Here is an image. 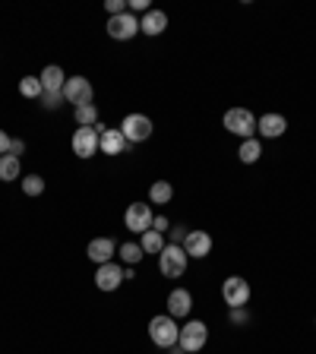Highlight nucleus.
Here are the masks:
<instances>
[{
    "label": "nucleus",
    "instance_id": "obj_1",
    "mask_svg": "<svg viewBox=\"0 0 316 354\" xmlns=\"http://www.w3.org/2000/svg\"><path fill=\"white\" fill-rule=\"evenodd\" d=\"M187 266H190V256L183 253V247H177V244H168L158 253V269H161L165 279H181L183 272H187Z\"/></svg>",
    "mask_w": 316,
    "mask_h": 354
},
{
    "label": "nucleus",
    "instance_id": "obj_2",
    "mask_svg": "<svg viewBox=\"0 0 316 354\" xmlns=\"http://www.w3.org/2000/svg\"><path fill=\"white\" fill-rule=\"evenodd\" d=\"M177 336H181V326L174 323V316H152L149 320V338L158 348H174Z\"/></svg>",
    "mask_w": 316,
    "mask_h": 354
},
{
    "label": "nucleus",
    "instance_id": "obj_3",
    "mask_svg": "<svg viewBox=\"0 0 316 354\" xmlns=\"http://www.w3.org/2000/svg\"><path fill=\"white\" fill-rule=\"evenodd\" d=\"M206 342H209L206 323L190 320V323H183V326H181V336H177V345H181V351L196 354V351H202V348H206Z\"/></svg>",
    "mask_w": 316,
    "mask_h": 354
},
{
    "label": "nucleus",
    "instance_id": "obj_4",
    "mask_svg": "<svg viewBox=\"0 0 316 354\" xmlns=\"http://www.w3.org/2000/svg\"><path fill=\"white\" fill-rule=\"evenodd\" d=\"M225 130L234 133V136H241V140H250L253 133H256V117H253V111H247V108H231V111H225Z\"/></svg>",
    "mask_w": 316,
    "mask_h": 354
},
{
    "label": "nucleus",
    "instance_id": "obj_5",
    "mask_svg": "<svg viewBox=\"0 0 316 354\" xmlns=\"http://www.w3.org/2000/svg\"><path fill=\"white\" fill-rule=\"evenodd\" d=\"M98 140H101L98 124H95V127H76V133H73V152L79 158L98 155Z\"/></svg>",
    "mask_w": 316,
    "mask_h": 354
},
{
    "label": "nucleus",
    "instance_id": "obj_6",
    "mask_svg": "<svg viewBox=\"0 0 316 354\" xmlns=\"http://www.w3.org/2000/svg\"><path fill=\"white\" fill-rule=\"evenodd\" d=\"M120 133L127 142H146L152 136V121L146 114H127L120 121Z\"/></svg>",
    "mask_w": 316,
    "mask_h": 354
},
{
    "label": "nucleus",
    "instance_id": "obj_7",
    "mask_svg": "<svg viewBox=\"0 0 316 354\" xmlns=\"http://www.w3.org/2000/svg\"><path fill=\"white\" fill-rule=\"evenodd\" d=\"M222 297H225V304L231 307V310H241V307H247V301H250L247 279H241V275H231V279H225V285H222Z\"/></svg>",
    "mask_w": 316,
    "mask_h": 354
},
{
    "label": "nucleus",
    "instance_id": "obj_8",
    "mask_svg": "<svg viewBox=\"0 0 316 354\" xmlns=\"http://www.w3.org/2000/svg\"><path fill=\"white\" fill-rule=\"evenodd\" d=\"M92 95H95V89H92V83L85 79V76H70L67 86H64V99H67L73 108L92 105Z\"/></svg>",
    "mask_w": 316,
    "mask_h": 354
},
{
    "label": "nucleus",
    "instance_id": "obj_9",
    "mask_svg": "<svg viewBox=\"0 0 316 354\" xmlns=\"http://www.w3.org/2000/svg\"><path fill=\"white\" fill-rule=\"evenodd\" d=\"M136 32H140V19H136L130 10L120 13V16H108V35L114 42H130Z\"/></svg>",
    "mask_w": 316,
    "mask_h": 354
},
{
    "label": "nucleus",
    "instance_id": "obj_10",
    "mask_svg": "<svg viewBox=\"0 0 316 354\" xmlns=\"http://www.w3.org/2000/svg\"><path fill=\"white\" fill-rule=\"evenodd\" d=\"M152 209H149V203H133V206L127 209L124 212V225H127V231H133V234H146V231L152 228Z\"/></svg>",
    "mask_w": 316,
    "mask_h": 354
},
{
    "label": "nucleus",
    "instance_id": "obj_11",
    "mask_svg": "<svg viewBox=\"0 0 316 354\" xmlns=\"http://www.w3.org/2000/svg\"><path fill=\"white\" fill-rule=\"evenodd\" d=\"M124 285V269L117 263H105L98 266V272H95V288L98 291H117Z\"/></svg>",
    "mask_w": 316,
    "mask_h": 354
},
{
    "label": "nucleus",
    "instance_id": "obj_12",
    "mask_svg": "<svg viewBox=\"0 0 316 354\" xmlns=\"http://www.w3.org/2000/svg\"><path fill=\"white\" fill-rule=\"evenodd\" d=\"M183 253L190 256V260H206L212 253V238H209L206 231H190L187 240H183Z\"/></svg>",
    "mask_w": 316,
    "mask_h": 354
},
{
    "label": "nucleus",
    "instance_id": "obj_13",
    "mask_svg": "<svg viewBox=\"0 0 316 354\" xmlns=\"http://www.w3.org/2000/svg\"><path fill=\"white\" fill-rule=\"evenodd\" d=\"M38 79H42V89H44V95H64V86H67V73H64V70H60L57 64L44 66Z\"/></svg>",
    "mask_w": 316,
    "mask_h": 354
},
{
    "label": "nucleus",
    "instance_id": "obj_14",
    "mask_svg": "<svg viewBox=\"0 0 316 354\" xmlns=\"http://www.w3.org/2000/svg\"><path fill=\"white\" fill-rule=\"evenodd\" d=\"M89 260L92 263H98V266H105V263H114V253H117V244L111 238H95V240H89Z\"/></svg>",
    "mask_w": 316,
    "mask_h": 354
},
{
    "label": "nucleus",
    "instance_id": "obj_15",
    "mask_svg": "<svg viewBox=\"0 0 316 354\" xmlns=\"http://www.w3.org/2000/svg\"><path fill=\"white\" fill-rule=\"evenodd\" d=\"M190 310H193V294L187 288H174L168 294V316L181 320V316H187Z\"/></svg>",
    "mask_w": 316,
    "mask_h": 354
},
{
    "label": "nucleus",
    "instance_id": "obj_16",
    "mask_svg": "<svg viewBox=\"0 0 316 354\" xmlns=\"http://www.w3.org/2000/svg\"><path fill=\"white\" fill-rule=\"evenodd\" d=\"M256 130H259V136H266V140H278V136L288 130V121H285V114H263L256 121Z\"/></svg>",
    "mask_w": 316,
    "mask_h": 354
},
{
    "label": "nucleus",
    "instance_id": "obj_17",
    "mask_svg": "<svg viewBox=\"0 0 316 354\" xmlns=\"http://www.w3.org/2000/svg\"><path fill=\"white\" fill-rule=\"evenodd\" d=\"M127 149V140L120 130H105L98 140V152H105V155H120Z\"/></svg>",
    "mask_w": 316,
    "mask_h": 354
},
{
    "label": "nucleus",
    "instance_id": "obj_18",
    "mask_svg": "<svg viewBox=\"0 0 316 354\" xmlns=\"http://www.w3.org/2000/svg\"><path fill=\"white\" fill-rule=\"evenodd\" d=\"M165 29H168V16L161 10H149V13L140 19V32H146V35H161Z\"/></svg>",
    "mask_w": 316,
    "mask_h": 354
},
{
    "label": "nucleus",
    "instance_id": "obj_19",
    "mask_svg": "<svg viewBox=\"0 0 316 354\" xmlns=\"http://www.w3.org/2000/svg\"><path fill=\"white\" fill-rule=\"evenodd\" d=\"M140 247H142V253H161V250L168 247L165 244V234H158V231H146V234H142V240H140Z\"/></svg>",
    "mask_w": 316,
    "mask_h": 354
},
{
    "label": "nucleus",
    "instance_id": "obj_20",
    "mask_svg": "<svg viewBox=\"0 0 316 354\" xmlns=\"http://www.w3.org/2000/svg\"><path fill=\"white\" fill-rule=\"evenodd\" d=\"M19 174H23V168H19V158L16 155H0V181H16Z\"/></svg>",
    "mask_w": 316,
    "mask_h": 354
},
{
    "label": "nucleus",
    "instance_id": "obj_21",
    "mask_svg": "<svg viewBox=\"0 0 316 354\" xmlns=\"http://www.w3.org/2000/svg\"><path fill=\"white\" fill-rule=\"evenodd\" d=\"M171 197H174V187H171L168 181H155L149 187V199H152V203H158V206L171 203Z\"/></svg>",
    "mask_w": 316,
    "mask_h": 354
},
{
    "label": "nucleus",
    "instance_id": "obj_22",
    "mask_svg": "<svg viewBox=\"0 0 316 354\" xmlns=\"http://www.w3.org/2000/svg\"><path fill=\"white\" fill-rule=\"evenodd\" d=\"M259 155H263V146H259L256 136H250V140L241 142V162H243V165H253V162H259Z\"/></svg>",
    "mask_w": 316,
    "mask_h": 354
},
{
    "label": "nucleus",
    "instance_id": "obj_23",
    "mask_svg": "<svg viewBox=\"0 0 316 354\" xmlns=\"http://www.w3.org/2000/svg\"><path fill=\"white\" fill-rule=\"evenodd\" d=\"M19 95H23V99H38V95H44L42 79H38V76H23V79H19Z\"/></svg>",
    "mask_w": 316,
    "mask_h": 354
},
{
    "label": "nucleus",
    "instance_id": "obj_24",
    "mask_svg": "<svg viewBox=\"0 0 316 354\" xmlns=\"http://www.w3.org/2000/svg\"><path fill=\"white\" fill-rule=\"evenodd\" d=\"M73 117H76V124H79V127H95V124H98V108H95V105H83V108H76V111H73Z\"/></svg>",
    "mask_w": 316,
    "mask_h": 354
},
{
    "label": "nucleus",
    "instance_id": "obj_25",
    "mask_svg": "<svg viewBox=\"0 0 316 354\" xmlns=\"http://www.w3.org/2000/svg\"><path fill=\"white\" fill-rule=\"evenodd\" d=\"M23 193L25 197H42L44 193V177L42 174H25L23 177Z\"/></svg>",
    "mask_w": 316,
    "mask_h": 354
},
{
    "label": "nucleus",
    "instance_id": "obj_26",
    "mask_svg": "<svg viewBox=\"0 0 316 354\" xmlns=\"http://www.w3.org/2000/svg\"><path fill=\"white\" fill-rule=\"evenodd\" d=\"M117 253H120V260H124V263H130V266H136V263L142 260V256H146V253H142L140 244H124V247L117 250Z\"/></svg>",
    "mask_w": 316,
    "mask_h": 354
},
{
    "label": "nucleus",
    "instance_id": "obj_27",
    "mask_svg": "<svg viewBox=\"0 0 316 354\" xmlns=\"http://www.w3.org/2000/svg\"><path fill=\"white\" fill-rule=\"evenodd\" d=\"M105 10L111 16H120V13H127V0H105Z\"/></svg>",
    "mask_w": 316,
    "mask_h": 354
},
{
    "label": "nucleus",
    "instance_id": "obj_28",
    "mask_svg": "<svg viewBox=\"0 0 316 354\" xmlns=\"http://www.w3.org/2000/svg\"><path fill=\"white\" fill-rule=\"evenodd\" d=\"M187 234H190V231H183V228H171V244L183 247V240H187Z\"/></svg>",
    "mask_w": 316,
    "mask_h": 354
},
{
    "label": "nucleus",
    "instance_id": "obj_29",
    "mask_svg": "<svg viewBox=\"0 0 316 354\" xmlns=\"http://www.w3.org/2000/svg\"><path fill=\"white\" fill-rule=\"evenodd\" d=\"M152 231H158V234H165V231H168V218H165V215H158V218H152Z\"/></svg>",
    "mask_w": 316,
    "mask_h": 354
},
{
    "label": "nucleus",
    "instance_id": "obj_30",
    "mask_svg": "<svg viewBox=\"0 0 316 354\" xmlns=\"http://www.w3.org/2000/svg\"><path fill=\"white\" fill-rule=\"evenodd\" d=\"M23 152H25V142L23 140H10V155H23Z\"/></svg>",
    "mask_w": 316,
    "mask_h": 354
},
{
    "label": "nucleus",
    "instance_id": "obj_31",
    "mask_svg": "<svg viewBox=\"0 0 316 354\" xmlns=\"http://www.w3.org/2000/svg\"><path fill=\"white\" fill-rule=\"evenodd\" d=\"M127 10H130V13H136V10H149V3H146V0H127Z\"/></svg>",
    "mask_w": 316,
    "mask_h": 354
},
{
    "label": "nucleus",
    "instance_id": "obj_32",
    "mask_svg": "<svg viewBox=\"0 0 316 354\" xmlns=\"http://www.w3.org/2000/svg\"><path fill=\"white\" fill-rule=\"evenodd\" d=\"M231 323H237V326H243V323H247V313H243V307H241V310H231Z\"/></svg>",
    "mask_w": 316,
    "mask_h": 354
},
{
    "label": "nucleus",
    "instance_id": "obj_33",
    "mask_svg": "<svg viewBox=\"0 0 316 354\" xmlns=\"http://www.w3.org/2000/svg\"><path fill=\"white\" fill-rule=\"evenodd\" d=\"M7 152H10V136L0 130V155H7Z\"/></svg>",
    "mask_w": 316,
    "mask_h": 354
},
{
    "label": "nucleus",
    "instance_id": "obj_34",
    "mask_svg": "<svg viewBox=\"0 0 316 354\" xmlns=\"http://www.w3.org/2000/svg\"><path fill=\"white\" fill-rule=\"evenodd\" d=\"M60 95H44V108H54V105H60Z\"/></svg>",
    "mask_w": 316,
    "mask_h": 354
}]
</instances>
